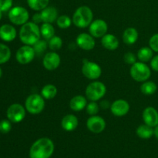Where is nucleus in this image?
Masks as SVG:
<instances>
[{
  "instance_id": "nucleus-1",
  "label": "nucleus",
  "mask_w": 158,
  "mask_h": 158,
  "mask_svg": "<svg viewBox=\"0 0 158 158\" xmlns=\"http://www.w3.org/2000/svg\"><path fill=\"white\" fill-rule=\"evenodd\" d=\"M54 143L49 138L43 137L33 143L29 151L30 158H49L53 154Z\"/></svg>"
},
{
  "instance_id": "nucleus-2",
  "label": "nucleus",
  "mask_w": 158,
  "mask_h": 158,
  "mask_svg": "<svg viewBox=\"0 0 158 158\" xmlns=\"http://www.w3.org/2000/svg\"><path fill=\"white\" fill-rule=\"evenodd\" d=\"M40 28L33 22H27L20 29L19 39L25 45L33 46L40 40Z\"/></svg>"
},
{
  "instance_id": "nucleus-3",
  "label": "nucleus",
  "mask_w": 158,
  "mask_h": 158,
  "mask_svg": "<svg viewBox=\"0 0 158 158\" xmlns=\"http://www.w3.org/2000/svg\"><path fill=\"white\" fill-rule=\"evenodd\" d=\"M94 19V14L90 8L83 6L75 11L73 16V23L78 28H86L89 26Z\"/></svg>"
},
{
  "instance_id": "nucleus-4",
  "label": "nucleus",
  "mask_w": 158,
  "mask_h": 158,
  "mask_svg": "<svg viewBox=\"0 0 158 158\" xmlns=\"http://www.w3.org/2000/svg\"><path fill=\"white\" fill-rule=\"evenodd\" d=\"M151 75V69L143 62H136L131 68V77L137 82L147 81Z\"/></svg>"
},
{
  "instance_id": "nucleus-5",
  "label": "nucleus",
  "mask_w": 158,
  "mask_h": 158,
  "mask_svg": "<svg viewBox=\"0 0 158 158\" xmlns=\"http://www.w3.org/2000/svg\"><path fill=\"white\" fill-rule=\"evenodd\" d=\"M106 86L102 82L94 81L89 83L86 88V97L90 101H97L105 96Z\"/></svg>"
},
{
  "instance_id": "nucleus-6",
  "label": "nucleus",
  "mask_w": 158,
  "mask_h": 158,
  "mask_svg": "<svg viewBox=\"0 0 158 158\" xmlns=\"http://www.w3.org/2000/svg\"><path fill=\"white\" fill-rule=\"evenodd\" d=\"M26 110L31 114H39L44 110L45 100L42 95L31 94L27 97L25 103Z\"/></svg>"
},
{
  "instance_id": "nucleus-7",
  "label": "nucleus",
  "mask_w": 158,
  "mask_h": 158,
  "mask_svg": "<svg viewBox=\"0 0 158 158\" xmlns=\"http://www.w3.org/2000/svg\"><path fill=\"white\" fill-rule=\"evenodd\" d=\"M29 17V12L21 6H15L12 8L9 12V19L10 22L17 26H23L27 23Z\"/></svg>"
},
{
  "instance_id": "nucleus-8",
  "label": "nucleus",
  "mask_w": 158,
  "mask_h": 158,
  "mask_svg": "<svg viewBox=\"0 0 158 158\" xmlns=\"http://www.w3.org/2000/svg\"><path fill=\"white\" fill-rule=\"evenodd\" d=\"M82 73L85 77L89 80H94L98 79L101 76L102 69L97 63L84 59L83 61Z\"/></svg>"
},
{
  "instance_id": "nucleus-9",
  "label": "nucleus",
  "mask_w": 158,
  "mask_h": 158,
  "mask_svg": "<svg viewBox=\"0 0 158 158\" xmlns=\"http://www.w3.org/2000/svg\"><path fill=\"white\" fill-rule=\"evenodd\" d=\"M35 56V52L32 46H22L17 50L15 54V58L18 63L20 64H28L33 60Z\"/></svg>"
},
{
  "instance_id": "nucleus-10",
  "label": "nucleus",
  "mask_w": 158,
  "mask_h": 158,
  "mask_svg": "<svg viewBox=\"0 0 158 158\" xmlns=\"http://www.w3.org/2000/svg\"><path fill=\"white\" fill-rule=\"evenodd\" d=\"M6 115L12 123H19L26 117V109L19 103H14L8 108Z\"/></svg>"
},
{
  "instance_id": "nucleus-11",
  "label": "nucleus",
  "mask_w": 158,
  "mask_h": 158,
  "mask_svg": "<svg viewBox=\"0 0 158 158\" xmlns=\"http://www.w3.org/2000/svg\"><path fill=\"white\" fill-rule=\"evenodd\" d=\"M86 127L90 132L94 134H100L106 128V121L101 117L97 115L91 116L86 121Z\"/></svg>"
},
{
  "instance_id": "nucleus-12",
  "label": "nucleus",
  "mask_w": 158,
  "mask_h": 158,
  "mask_svg": "<svg viewBox=\"0 0 158 158\" xmlns=\"http://www.w3.org/2000/svg\"><path fill=\"white\" fill-rule=\"evenodd\" d=\"M108 26L103 19H97L89 25V34L95 38H102L107 32Z\"/></svg>"
},
{
  "instance_id": "nucleus-13",
  "label": "nucleus",
  "mask_w": 158,
  "mask_h": 158,
  "mask_svg": "<svg viewBox=\"0 0 158 158\" xmlns=\"http://www.w3.org/2000/svg\"><path fill=\"white\" fill-rule=\"evenodd\" d=\"M60 63H61V59L59 54L54 52H47L46 55L43 57V64L45 69L47 70L52 71L55 70L56 69L60 66Z\"/></svg>"
},
{
  "instance_id": "nucleus-14",
  "label": "nucleus",
  "mask_w": 158,
  "mask_h": 158,
  "mask_svg": "<svg viewBox=\"0 0 158 158\" xmlns=\"http://www.w3.org/2000/svg\"><path fill=\"white\" fill-rule=\"evenodd\" d=\"M76 43L80 49L86 51L93 49L96 45L94 37L92 36L90 34L85 33V32L79 34L76 40Z\"/></svg>"
},
{
  "instance_id": "nucleus-15",
  "label": "nucleus",
  "mask_w": 158,
  "mask_h": 158,
  "mask_svg": "<svg viewBox=\"0 0 158 158\" xmlns=\"http://www.w3.org/2000/svg\"><path fill=\"white\" fill-rule=\"evenodd\" d=\"M110 110L116 117H123L127 115L130 110V104L124 100H115L110 106Z\"/></svg>"
},
{
  "instance_id": "nucleus-16",
  "label": "nucleus",
  "mask_w": 158,
  "mask_h": 158,
  "mask_svg": "<svg viewBox=\"0 0 158 158\" xmlns=\"http://www.w3.org/2000/svg\"><path fill=\"white\" fill-rule=\"evenodd\" d=\"M143 120L145 124L155 127L158 124V112L155 108L148 106L143 111Z\"/></svg>"
},
{
  "instance_id": "nucleus-17",
  "label": "nucleus",
  "mask_w": 158,
  "mask_h": 158,
  "mask_svg": "<svg viewBox=\"0 0 158 158\" xmlns=\"http://www.w3.org/2000/svg\"><path fill=\"white\" fill-rule=\"evenodd\" d=\"M78 124V119L73 114H68V115H66L62 119V128L66 131L70 132V131H74V130L77 129Z\"/></svg>"
},
{
  "instance_id": "nucleus-18",
  "label": "nucleus",
  "mask_w": 158,
  "mask_h": 158,
  "mask_svg": "<svg viewBox=\"0 0 158 158\" xmlns=\"http://www.w3.org/2000/svg\"><path fill=\"white\" fill-rule=\"evenodd\" d=\"M16 37V30L12 26L5 24L0 27V38L6 42H11Z\"/></svg>"
},
{
  "instance_id": "nucleus-19",
  "label": "nucleus",
  "mask_w": 158,
  "mask_h": 158,
  "mask_svg": "<svg viewBox=\"0 0 158 158\" xmlns=\"http://www.w3.org/2000/svg\"><path fill=\"white\" fill-rule=\"evenodd\" d=\"M42 17V20L43 23H52L56 21L58 18V11L56 8L49 6L45 8L44 9L40 12Z\"/></svg>"
},
{
  "instance_id": "nucleus-20",
  "label": "nucleus",
  "mask_w": 158,
  "mask_h": 158,
  "mask_svg": "<svg viewBox=\"0 0 158 158\" xmlns=\"http://www.w3.org/2000/svg\"><path fill=\"white\" fill-rule=\"evenodd\" d=\"M101 44L108 50H115L119 46V40L113 34H106L101 39Z\"/></svg>"
},
{
  "instance_id": "nucleus-21",
  "label": "nucleus",
  "mask_w": 158,
  "mask_h": 158,
  "mask_svg": "<svg viewBox=\"0 0 158 158\" xmlns=\"http://www.w3.org/2000/svg\"><path fill=\"white\" fill-rule=\"evenodd\" d=\"M87 105L86 99L83 96L77 95L76 97H73L69 102V107L72 110L78 112V111L83 110L84 108H86Z\"/></svg>"
},
{
  "instance_id": "nucleus-22",
  "label": "nucleus",
  "mask_w": 158,
  "mask_h": 158,
  "mask_svg": "<svg viewBox=\"0 0 158 158\" xmlns=\"http://www.w3.org/2000/svg\"><path fill=\"white\" fill-rule=\"evenodd\" d=\"M138 39V32L135 28L129 27L125 29L123 34V40L127 45H133Z\"/></svg>"
},
{
  "instance_id": "nucleus-23",
  "label": "nucleus",
  "mask_w": 158,
  "mask_h": 158,
  "mask_svg": "<svg viewBox=\"0 0 158 158\" xmlns=\"http://www.w3.org/2000/svg\"><path fill=\"white\" fill-rule=\"evenodd\" d=\"M154 127L148 126L147 124H142L137 127V134L140 138L149 139L154 134Z\"/></svg>"
},
{
  "instance_id": "nucleus-24",
  "label": "nucleus",
  "mask_w": 158,
  "mask_h": 158,
  "mask_svg": "<svg viewBox=\"0 0 158 158\" xmlns=\"http://www.w3.org/2000/svg\"><path fill=\"white\" fill-rule=\"evenodd\" d=\"M57 88L52 84H46L41 90V95L46 100H52L56 96Z\"/></svg>"
},
{
  "instance_id": "nucleus-25",
  "label": "nucleus",
  "mask_w": 158,
  "mask_h": 158,
  "mask_svg": "<svg viewBox=\"0 0 158 158\" xmlns=\"http://www.w3.org/2000/svg\"><path fill=\"white\" fill-rule=\"evenodd\" d=\"M40 32L44 40H49L55 35V29L51 23H44L40 27Z\"/></svg>"
},
{
  "instance_id": "nucleus-26",
  "label": "nucleus",
  "mask_w": 158,
  "mask_h": 158,
  "mask_svg": "<svg viewBox=\"0 0 158 158\" xmlns=\"http://www.w3.org/2000/svg\"><path fill=\"white\" fill-rule=\"evenodd\" d=\"M137 58L140 62L147 63L152 60L153 50L150 47H142L137 52Z\"/></svg>"
},
{
  "instance_id": "nucleus-27",
  "label": "nucleus",
  "mask_w": 158,
  "mask_h": 158,
  "mask_svg": "<svg viewBox=\"0 0 158 158\" xmlns=\"http://www.w3.org/2000/svg\"><path fill=\"white\" fill-rule=\"evenodd\" d=\"M157 89V84L152 81H145L140 86V91L144 95H152Z\"/></svg>"
},
{
  "instance_id": "nucleus-28",
  "label": "nucleus",
  "mask_w": 158,
  "mask_h": 158,
  "mask_svg": "<svg viewBox=\"0 0 158 158\" xmlns=\"http://www.w3.org/2000/svg\"><path fill=\"white\" fill-rule=\"evenodd\" d=\"M49 0H27L28 6L35 11H42L49 5Z\"/></svg>"
},
{
  "instance_id": "nucleus-29",
  "label": "nucleus",
  "mask_w": 158,
  "mask_h": 158,
  "mask_svg": "<svg viewBox=\"0 0 158 158\" xmlns=\"http://www.w3.org/2000/svg\"><path fill=\"white\" fill-rule=\"evenodd\" d=\"M11 57V50L6 45L0 43V64L6 63Z\"/></svg>"
},
{
  "instance_id": "nucleus-30",
  "label": "nucleus",
  "mask_w": 158,
  "mask_h": 158,
  "mask_svg": "<svg viewBox=\"0 0 158 158\" xmlns=\"http://www.w3.org/2000/svg\"><path fill=\"white\" fill-rule=\"evenodd\" d=\"M56 24L58 26V27L60 28V29H67L72 24V20L70 19V18L68 15H60V16H59L57 18Z\"/></svg>"
},
{
  "instance_id": "nucleus-31",
  "label": "nucleus",
  "mask_w": 158,
  "mask_h": 158,
  "mask_svg": "<svg viewBox=\"0 0 158 158\" xmlns=\"http://www.w3.org/2000/svg\"><path fill=\"white\" fill-rule=\"evenodd\" d=\"M48 45H49V47L51 50H59L62 47V46H63V40H62V39L60 37L54 35L52 38H51L49 40Z\"/></svg>"
},
{
  "instance_id": "nucleus-32",
  "label": "nucleus",
  "mask_w": 158,
  "mask_h": 158,
  "mask_svg": "<svg viewBox=\"0 0 158 158\" xmlns=\"http://www.w3.org/2000/svg\"><path fill=\"white\" fill-rule=\"evenodd\" d=\"M48 46H49V45L46 43V40H40L37 43H35V44L32 46V47H33L34 50H35V55L40 56L46 50Z\"/></svg>"
},
{
  "instance_id": "nucleus-33",
  "label": "nucleus",
  "mask_w": 158,
  "mask_h": 158,
  "mask_svg": "<svg viewBox=\"0 0 158 158\" xmlns=\"http://www.w3.org/2000/svg\"><path fill=\"white\" fill-rule=\"evenodd\" d=\"M86 110L89 115H97L100 110V106L98 105V103H96V101H91L90 103L86 105Z\"/></svg>"
},
{
  "instance_id": "nucleus-34",
  "label": "nucleus",
  "mask_w": 158,
  "mask_h": 158,
  "mask_svg": "<svg viewBox=\"0 0 158 158\" xmlns=\"http://www.w3.org/2000/svg\"><path fill=\"white\" fill-rule=\"evenodd\" d=\"M9 120H2L0 121V133L3 134H8L12 129V124Z\"/></svg>"
},
{
  "instance_id": "nucleus-35",
  "label": "nucleus",
  "mask_w": 158,
  "mask_h": 158,
  "mask_svg": "<svg viewBox=\"0 0 158 158\" xmlns=\"http://www.w3.org/2000/svg\"><path fill=\"white\" fill-rule=\"evenodd\" d=\"M149 46L154 52H158V33L154 34L151 37L149 40Z\"/></svg>"
},
{
  "instance_id": "nucleus-36",
  "label": "nucleus",
  "mask_w": 158,
  "mask_h": 158,
  "mask_svg": "<svg viewBox=\"0 0 158 158\" xmlns=\"http://www.w3.org/2000/svg\"><path fill=\"white\" fill-rule=\"evenodd\" d=\"M123 60L126 63L130 65H133L137 62V57L134 55L133 52H127L124 56H123Z\"/></svg>"
},
{
  "instance_id": "nucleus-37",
  "label": "nucleus",
  "mask_w": 158,
  "mask_h": 158,
  "mask_svg": "<svg viewBox=\"0 0 158 158\" xmlns=\"http://www.w3.org/2000/svg\"><path fill=\"white\" fill-rule=\"evenodd\" d=\"M12 6V0H0V10L6 12L9 10Z\"/></svg>"
},
{
  "instance_id": "nucleus-38",
  "label": "nucleus",
  "mask_w": 158,
  "mask_h": 158,
  "mask_svg": "<svg viewBox=\"0 0 158 158\" xmlns=\"http://www.w3.org/2000/svg\"><path fill=\"white\" fill-rule=\"evenodd\" d=\"M151 66L153 70L158 72V55L155 56L152 58L151 61Z\"/></svg>"
},
{
  "instance_id": "nucleus-39",
  "label": "nucleus",
  "mask_w": 158,
  "mask_h": 158,
  "mask_svg": "<svg viewBox=\"0 0 158 158\" xmlns=\"http://www.w3.org/2000/svg\"><path fill=\"white\" fill-rule=\"evenodd\" d=\"M32 22L35 24H38V23H40L43 22L41 17V14L40 13H35L34 14L33 16H32Z\"/></svg>"
},
{
  "instance_id": "nucleus-40",
  "label": "nucleus",
  "mask_w": 158,
  "mask_h": 158,
  "mask_svg": "<svg viewBox=\"0 0 158 158\" xmlns=\"http://www.w3.org/2000/svg\"><path fill=\"white\" fill-rule=\"evenodd\" d=\"M100 107L102 108V109L107 110V109H109L111 105L110 104V102L108 101V100H103V101L100 102Z\"/></svg>"
},
{
  "instance_id": "nucleus-41",
  "label": "nucleus",
  "mask_w": 158,
  "mask_h": 158,
  "mask_svg": "<svg viewBox=\"0 0 158 158\" xmlns=\"http://www.w3.org/2000/svg\"><path fill=\"white\" fill-rule=\"evenodd\" d=\"M154 135H155L156 138L158 139V124L154 128Z\"/></svg>"
},
{
  "instance_id": "nucleus-42",
  "label": "nucleus",
  "mask_w": 158,
  "mask_h": 158,
  "mask_svg": "<svg viewBox=\"0 0 158 158\" xmlns=\"http://www.w3.org/2000/svg\"><path fill=\"white\" fill-rule=\"evenodd\" d=\"M2 11L0 10V20H1V19H2Z\"/></svg>"
},
{
  "instance_id": "nucleus-43",
  "label": "nucleus",
  "mask_w": 158,
  "mask_h": 158,
  "mask_svg": "<svg viewBox=\"0 0 158 158\" xmlns=\"http://www.w3.org/2000/svg\"><path fill=\"white\" fill-rule=\"evenodd\" d=\"M2 69L0 68V77H2Z\"/></svg>"
}]
</instances>
